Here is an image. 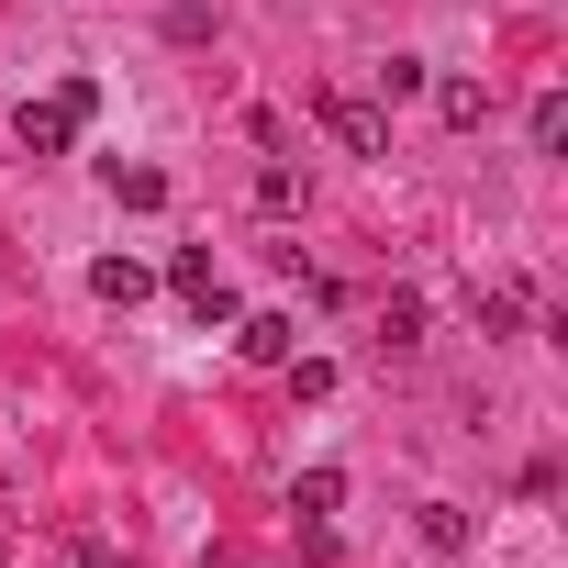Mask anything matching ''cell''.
<instances>
[{
    "instance_id": "4",
    "label": "cell",
    "mask_w": 568,
    "mask_h": 568,
    "mask_svg": "<svg viewBox=\"0 0 568 568\" xmlns=\"http://www.w3.org/2000/svg\"><path fill=\"white\" fill-rule=\"evenodd\" d=\"M90 291H101L112 313H134V302L156 291V267H145V256H101V267H90Z\"/></svg>"
},
{
    "instance_id": "6",
    "label": "cell",
    "mask_w": 568,
    "mask_h": 568,
    "mask_svg": "<svg viewBox=\"0 0 568 568\" xmlns=\"http://www.w3.org/2000/svg\"><path fill=\"white\" fill-rule=\"evenodd\" d=\"M335 501H346V468H302L291 479V513L302 524H335Z\"/></svg>"
},
{
    "instance_id": "7",
    "label": "cell",
    "mask_w": 568,
    "mask_h": 568,
    "mask_svg": "<svg viewBox=\"0 0 568 568\" xmlns=\"http://www.w3.org/2000/svg\"><path fill=\"white\" fill-rule=\"evenodd\" d=\"M435 112H446L457 134H479V123H490V79H446V90H435Z\"/></svg>"
},
{
    "instance_id": "5",
    "label": "cell",
    "mask_w": 568,
    "mask_h": 568,
    "mask_svg": "<svg viewBox=\"0 0 568 568\" xmlns=\"http://www.w3.org/2000/svg\"><path fill=\"white\" fill-rule=\"evenodd\" d=\"M291 335H302L291 313H245V324H234V346H245L256 368H291Z\"/></svg>"
},
{
    "instance_id": "8",
    "label": "cell",
    "mask_w": 568,
    "mask_h": 568,
    "mask_svg": "<svg viewBox=\"0 0 568 568\" xmlns=\"http://www.w3.org/2000/svg\"><path fill=\"white\" fill-rule=\"evenodd\" d=\"M379 346H390V357H413V346H424V302H413V291H390V302H379Z\"/></svg>"
},
{
    "instance_id": "1",
    "label": "cell",
    "mask_w": 568,
    "mask_h": 568,
    "mask_svg": "<svg viewBox=\"0 0 568 568\" xmlns=\"http://www.w3.org/2000/svg\"><path fill=\"white\" fill-rule=\"evenodd\" d=\"M313 112H324V134H335L346 156H390V112H379V101H357V90H335V79H324V90H313Z\"/></svg>"
},
{
    "instance_id": "13",
    "label": "cell",
    "mask_w": 568,
    "mask_h": 568,
    "mask_svg": "<svg viewBox=\"0 0 568 568\" xmlns=\"http://www.w3.org/2000/svg\"><path fill=\"white\" fill-rule=\"evenodd\" d=\"M368 79H379V101H413V90H424V57H379Z\"/></svg>"
},
{
    "instance_id": "2",
    "label": "cell",
    "mask_w": 568,
    "mask_h": 568,
    "mask_svg": "<svg viewBox=\"0 0 568 568\" xmlns=\"http://www.w3.org/2000/svg\"><path fill=\"white\" fill-rule=\"evenodd\" d=\"M168 291H179V313H190V324H234V291H223V267H212L201 245L168 267Z\"/></svg>"
},
{
    "instance_id": "14",
    "label": "cell",
    "mask_w": 568,
    "mask_h": 568,
    "mask_svg": "<svg viewBox=\"0 0 568 568\" xmlns=\"http://www.w3.org/2000/svg\"><path fill=\"white\" fill-rule=\"evenodd\" d=\"M57 568H123V557H112L101 535H68V546H57Z\"/></svg>"
},
{
    "instance_id": "15",
    "label": "cell",
    "mask_w": 568,
    "mask_h": 568,
    "mask_svg": "<svg viewBox=\"0 0 568 568\" xmlns=\"http://www.w3.org/2000/svg\"><path fill=\"white\" fill-rule=\"evenodd\" d=\"M0 557H12V535H0Z\"/></svg>"
},
{
    "instance_id": "12",
    "label": "cell",
    "mask_w": 568,
    "mask_h": 568,
    "mask_svg": "<svg viewBox=\"0 0 568 568\" xmlns=\"http://www.w3.org/2000/svg\"><path fill=\"white\" fill-rule=\"evenodd\" d=\"M479 324H490V335H513V324H524V291H513V278H490V291H479Z\"/></svg>"
},
{
    "instance_id": "10",
    "label": "cell",
    "mask_w": 568,
    "mask_h": 568,
    "mask_svg": "<svg viewBox=\"0 0 568 568\" xmlns=\"http://www.w3.org/2000/svg\"><path fill=\"white\" fill-rule=\"evenodd\" d=\"M112 190H123V212H156V201H168V168H123V156H112Z\"/></svg>"
},
{
    "instance_id": "11",
    "label": "cell",
    "mask_w": 568,
    "mask_h": 568,
    "mask_svg": "<svg viewBox=\"0 0 568 568\" xmlns=\"http://www.w3.org/2000/svg\"><path fill=\"white\" fill-rule=\"evenodd\" d=\"M413 535H424L435 557H457V546H468V513H457V501H424V524H413Z\"/></svg>"
},
{
    "instance_id": "9",
    "label": "cell",
    "mask_w": 568,
    "mask_h": 568,
    "mask_svg": "<svg viewBox=\"0 0 568 568\" xmlns=\"http://www.w3.org/2000/svg\"><path fill=\"white\" fill-rule=\"evenodd\" d=\"M524 134H535V156H557V145H568V90H535V112H524Z\"/></svg>"
},
{
    "instance_id": "3",
    "label": "cell",
    "mask_w": 568,
    "mask_h": 568,
    "mask_svg": "<svg viewBox=\"0 0 568 568\" xmlns=\"http://www.w3.org/2000/svg\"><path fill=\"white\" fill-rule=\"evenodd\" d=\"M12 134H23V156H68L79 112H68V101H23V123H12Z\"/></svg>"
}]
</instances>
